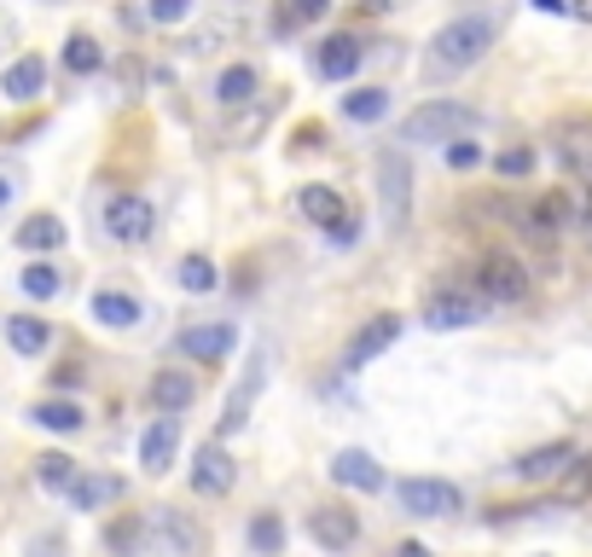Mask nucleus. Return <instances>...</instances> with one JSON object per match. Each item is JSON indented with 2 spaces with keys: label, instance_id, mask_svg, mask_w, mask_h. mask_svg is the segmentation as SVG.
Returning a JSON list of instances; mask_svg holds the SVG:
<instances>
[{
  "label": "nucleus",
  "instance_id": "a18cd8bd",
  "mask_svg": "<svg viewBox=\"0 0 592 557\" xmlns=\"http://www.w3.org/2000/svg\"><path fill=\"white\" fill-rule=\"evenodd\" d=\"M534 12H563V0H529Z\"/></svg>",
  "mask_w": 592,
  "mask_h": 557
},
{
  "label": "nucleus",
  "instance_id": "9b49d317",
  "mask_svg": "<svg viewBox=\"0 0 592 557\" xmlns=\"http://www.w3.org/2000/svg\"><path fill=\"white\" fill-rule=\"evenodd\" d=\"M401 325H407L401 314H378V320H367V325H360V332L349 337V348H343V366H349V372H360L367 361H378L383 348H395Z\"/></svg>",
  "mask_w": 592,
  "mask_h": 557
},
{
  "label": "nucleus",
  "instance_id": "f3484780",
  "mask_svg": "<svg viewBox=\"0 0 592 557\" xmlns=\"http://www.w3.org/2000/svg\"><path fill=\"white\" fill-rule=\"evenodd\" d=\"M331 483H338V488H360V494H378L383 488V465L372 459V453H360V447H343L338 459H331Z\"/></svg>",
  "mask_w": 592,
  "mask_h": 557
},
{
  "label": "nucleus",
  "instance_id": "4468645a",
  "mask_svg": "<svg viewBox=\"0 0 592 557\" xmlns=\"http://www.w3.org/2000/svg\"><path fill=\"white\" fill-rule=\"evenodd\" d=\"M239 343V325H227V320H210V325H187V332L174 337V348L187 354V361H227Z\"/></svg>",
  "mask_w": 592,
  "mask_h": 557
},
{
  "label": "nucleus",
  "instance_id": "ea45409f",
  "mask_svg": "<svg viewBox=\"0 0 592 557\" xmlns=\"http://www.w3.org/2000/svg\"><path fill=\"white\" fill-rule=\"evenodd\" d=\"M476 163H482V145H471V140L448 145V169H476Z\"/></svg>",
  "mask_w": 592,
  "mask_h": 557
},
{
  "label": "nucleus",
  "instance_id": "c9c22d12",
  "mask_svg": "<svg viewBox=\"0 0 592 557\" xmlns=\"http://www.w3.org/2000/svg\"><path fill=\"white\" fill-rule=\"evenodd\" d=\"M18 291H23V296H36V302L59 296V267H47V262H30V267L18 273Z\"/></svg>",
  "mask_w": 592,
  "mask_h": 557
},
{
  "label": "nucleus",
  "instance_id": "de8ad7c7",
  "mask_svg": "<svg viewBox=\"0 0 592 557\" xmlns=\"http://www.w3.org/2000/svg\"><path fill=\"white\" fill-rule=\"evenodd\" d=\"M581 244L592 250V215H586V226H581Z\"/></svg>",
  "mask_w": 592,
  "mask_h": 557
},
{
  "label": "nucleus",
  "instance_id": "37998d69",
  "mask_svg": "<svg viewBox=\"0 0 592 557\" xmlns=\"http://www.w3.org/2000/svg\"><path fill=\"white\" fill-rule=\"evenodd\" d=\"M395 557H430V546H419V540H407V546H395Z\"/></svg>",
  "mask_w": 592,
  "mask_h": 557
},
{
  "label": "nucleus",
  "instance_id": "f257e3e1",
  "mask_svg": "<svg viewBox=\"0 0 592 557\" xmlns=\"http://www.w3.org/2000/svg\"><path fill=\"white\" fill-rule=\"evenodd\" d=\"M494 41H500V23L482 18V12L442 23V30L430 36V47H424V82L435 88V82H453V75H465L471 64L488 59V47H494Z\"/></svg>",
  "mask_w": 592,
  "mask_h": 557
},
{
  "label": "nucleus",
  "instance_id": "7ed1b4c3",
  "mask_svg": "<svg viewBox=\"0 0 592 557\" xmlns=\"http://www.w3.org/2000/svg\"><path fill=\"white\" fill-rule=\"evenodd\" d=\"M146 523H151V551L158 557H203L210 551V528H203L198 512L158 505V512H146Z\"/></svg>",
  "mask_w": 592,
  "mask_h": 557
},
{
  "label": "nucleus",
  "instance_id": "f704fd0d",
  "mask_svg": "<svg viewBox=\"0 0 592 557\" xmlns=\"http://www.w3.org/2000/svg\"><path fill=\"white\" fill-rule=\"evenodd\" d=\"M250 551H262V557H279L285 551V523H279L273 512H262L250 523Z\"/></svg>",
  "mask_w": 592,
  "mask_h": 557
},
{
  "label": "nucleus",
  "instance_id": "39448f33",
  "mask_svg": "<svg viewBox=\"0 0 592 557\" xmlns=\"http://www.w3.org/2000/svg\"><path fill=\"white\" fill-rule=\"evenodd\" d=\"M488 314V296L476 285H442L430 302H424V325L430 332H465Z\"/></svg>",
  "mask_w": 592,
  "mask_h": 557
},
{
  "label": "nucleus",
  "instance_id": "a211bd4d",
  "mask_svg": "<svg viewBox=\"0 0 592 557\" xmlns=\"http://www.w3.org/2000/svg\"><path fill=\"white\" fill-rule=\"evenodd\" d=\"M192 401H198V377H192V372H174V366H169V372L151 377V407H158L163 418H180Z\"/></svg>",
  "mask_w": 592,
  "mask_h": 557
},
{
  "label": "nucleus",
  "instance_id": "393cba45",
  "mask_svg": "<svg viewBox=\"0 0 592 557\" xmlns=\"http://www.w3.org/2000/svg\"><path fill=\"white\" fill-rule=\"evenodd\" d=\"M7 343L18 354H47V343H53V325H47L41 314H12L7 320Z\"/></svg>",
  "mask_w": 592,
  "mask_h": 557
},
{
  "label": "nucleus",
  "instance_id": "f8f14e48",
  "mask_svg": "<svg viewBox=\"0 0 592 557\" xmlns=\"http://www.w3.org/2000/svg\"><path fill=\"white\" fill-rule=\"evenodd\" d=\"M297 204H302V215H308V221H314V226H320V233H331V239H338V244H349V239H354V221H349V210H343V198H338V192H331V186H302V198H297Z\"/></svg>",
  "mask_w": 592,
  "mask_h": 557
},
{
  "label": "nucleus",
  "instance_id": "1a4fd4ad",
  "mask_svg": "<svg viewBox=\"0 0 592 557\" xmlns=\"http://www.w3.org/2000/svg\"><path fill=\"white\" fill-rule=\"evenodd\" d=\"M308 540L320 551H349L360 540V512H349V505H314L308 512Z\"/></svg>",
  "mask_w": 592,
  "mask_h": 557
},
{
  "label": "nucleus",
  "instance_id": "c756f323",
  "mask_svg": "<svg viewBox=\"0 0 592 557\" xmlns=\"http://www.w3.org/2000/svg\"><path fill=\"white\" fill-rule=\"evenodd\" d=\"M76 476H82V470H76L70 453H41V459H36V483H41V488H53V494H70V488H76Z\"/></svg>",
  "mask_w": 592,
  "mask_h": 557
},
{
  "label": "nucleus",
  "instance_id": "bb28decb",
  "mask_svg": "<svg viewBox=\"0 0 592 557\" xmlns=\"http://www.w3.org/2000/svg\"><path fill=\"white\" fill-rule=\"evenodd\" d=\"M273 117H279V93H273V99H262V105H250L244 117H233V122L221 129V140H227V145H250V140L273 122Z\"/></svg>",
  "mask_w": 592,
  "mask_h": 557
},
{
  "label": "nucleus",
  "instance_id": "aec40b11",
  "mask_svg": "<svg viewBox=\"0 0 592 557\" xmlns=\"http://www.w3.org/2000/svg\"><path fill=\"white\" fill-rule=\"evenodd\" d=\"M570 459H575V447H570V442H546V447L523 453V459L511 465V470H518L523 483H558V476L570 470Z\"/></svg>",
  "mask_w": 592,
  "mask_h": 557
},
{
  "label": "nucleus",
  "instance_id": "4be33fe9",
  "mask_svg": "<svg viewBox=\"0 0 592 557\" xmlns=\"http://www.w3.org/2000/svg\"><path fill=\"white\" fill-rule=\"evenodd\" d=\"M106 546H111L117 557H140V551H151V523H146L140 512H122V517L106 528Z\"/></svg>",
  "mask_w": 592,
  "mask_h": 557
},
{
  "label": "nucleus",
  "instance_id": "c85d7f7f",
  "mask_svg": "<svg viewBox=\"0 0 592 557\" xmlns=\"http://www.w3.org/2000/svg\"><path fill=\"white\" fill-rule=\"evenodd\" d=\"M558 499L563 505H586L592 499V453H575L570 470L558 476Z\"/></svg>",
  "mask_w": 592,
  "mask_h": 557
},
{
  "label": "nucleus",
  "instance_id": "cd10ccee",
  "mask_svg": "<svg viewBox=\"0 0 592 557\" xmlns=\"http://www.w3.org/2000/svg\"><path fill=\"white\" fill-rule=\"evenodd\" d=\"M255 88H262V75H255L250 64H233V70H221V82H215V99L221 105H250Z\"/></svg>",
  "mask_w": 592,
  "mask_h": 557
},
{
  "label": "nucleus",
  "instance_id": "b1692460",
  "mask_svg": "<svg viewBox=\"0 0 592 557\" xmlns=\"http://www.w3.org/2000/svg\"><path fill=\"white\" fill-rule=\"evenodd\" d=\"M12 239H18V250H30V256H47V250H59V244H64V221L41 210V215L23 221Z\"/></svg>",
  "mask_w": 592,
  "mask_h": 557
},
{
  "label": "nucleus",
  "instance_id": "79ce46f5",
  "mask_svg": "<svg viewBox=\"0 0 592 557\" xmlns=\"http://www.w3.org/2000/svg\"><path fill=\"white\" fill-rule=\"evenodd\" d=\"M53 384H59V389H76V384H82V366H59Z\"/></svg>",
  "mask_w": 592,
  "mask_h": 557
},
{
  "label": "nucleus",
  "instance_id": "2f4dec72",
  "mask_svg": "<svg viewBox=\"0 0 592 557\" xmlns=\"http://www.w3.org/2000/svg\"><path fill=\"white\" fill-rule=\"evenodd\" d=\"M99 64H106V47H99L93 36L76 30V36L64 41V70H76V75H93Z\"/></svg>",
  "mask_w": 592,
  "mask_h": 557
},
{
  "label": "nucleus",
  "instance_id": "412c9836",
  "mask_svg": "<svg viewBox=\"0 0 592 557\" xmlns=\"http://www.w3.org/2000/svg\"><path fill=\"white\" fill-rule=\"evenodd\" d=\"M41 88H47V64L36 53H23L18 64H7V75H0V93H7L12 105H30Z\"/></svg>",
  "mask_w": 592,
  "mask_h": 557
},
{
  "label": "nucleus",
  "instance_id": "58836bf2",
  "mask_svg": "<svg viewBox=\"0 0 592 557\" xmlns=\"http://www.w3.org/2000/svg\"><path fill=\"white\" fill-rule=\"evenodd\" d=\"M151 23H180V18H187L192 12V0H151Z\"/></svg>",
  "mask_w": 592,
  "mask_h": 557
},
{
  "label": "nucleus",
  "instance_id": "9d476101",
  "mask_svg": "<svg viewBox=\"0 0 592 557\" xmlns=\"http://www.w3.org/2000/svg\"><path fill=\"white\" fill-rule=\"evenodd\" d=\"M239 483V470H233V453H227V442H203L198 447V459H192V488L203 499H221V494H233Z\"/></svg>",
  "mask_w": 592,
  "mask_h": 557
},
{
  "label": "nucleus",
  "instance_id": "20e7f679",
  "mask_svg": "<svg viewBox=\"0 0 592 557\" xmlns=\"http://www.w3.org/2000/svg\"><path fill=\"white\" fill-rule=\"evenodd\" d=\"M476 291L488 296V308H511V302H523L534 291V278L511 250H488V256L476 262Z\"/></svg>",
  "mask_w": 592,
  "mask_h": 557
},
{
  "label": "nucleus",
  "instance_id": "5701e85b",
  "mask_svg": "<svg viewBox=\"0 0 592 557\" xmlns=\"http://www.w3.org/2000/svg\"><path fill=\"white\" fill-rule=\"evenodd\" d=\"M122 499V476H76V488H70V505L76 512H106V505Z\"/></svg>",
  "mask_w": 592,
  "mask_h": 557
},
{
  "label": "nucleus",
  "instance_id": "dca6fc26",
  "mask_svg": "<svg viewBox=\"0 0 592 557\" xmlns=\"http://www.w3.org/2000/svg\"><path fill=\"white\" fill-rule=\"evenodd\" d=\"M552 151H558V163L570 169V181H592V122H563Z\"/></svg>",
  "mask_w": 592,
  "mask_h": 557
},
{
  "label": "nucleus",
  "instance_id": "e433bc0d",
  "mask_svg": "<svg viewBox=\"0 0 592 557\" xmlns=\"http://www.w3.org/2000/svg\"><path fill=\"white\" fill-rule=\"evenodd\" d=\"M494 169L505 174V181H529V174H534V151L529 145H505V151H494Z\"/></svg>",
  "mask_w": 592,
  "mask_h": 557
},
{
  "label": "nucleus",
  "instance_id": "6ab92c4d",
  "mask_svg": "<svg viewBox=\"0 0 592 557\" xmlns=\"http://www.w3.org/2000/svg\"><path fill=\"white\" fill-rule=\"evenodd\" d=\"M360 59H367V47H360L354 36H325L320 53H314V70L325 75V82H349V75L360 70Z\"/></svg>",
  "mask_w": 592,
  "mask_h": 557
},
{
  "label": "nucleus",
  "instance_id": "0eeeda50",
  "mask_svg": "<svg viewBox=\"0 0 592 557\" xmlns=\"http://www.w3.org/2000/svg\"><path fill=\"white\" fill-rule=\"evenodd\" d=\"M151 226H158V210H151L140 192H117L111 204H106V233L117 244H146Z\"/></svg>",
  "mask_w": 592,
  "mask_h": 557
},
{
  "label": "nucleus",
  "instance_id": "a878e982",
  "mask_svg": "<svg viewBox=\"0 0 592 557\" xmlns=\"http://www.w3.org/2000/svg\"><path fill=\"white\" fill-rule=\"evenodd\" d=\"M93 320L111 325V332H128V325H140V302L128 291H99L93 296Z\"/></svg>",
  "mask_w": 592,
  "mask_h": 557
},
{
  "label": "nucleus",
  "instance_id": "49530a36",
  "mask_svg": "<svg viewBox=\"0 0 592 557\" xmlns=\"http://www.w3.org/2000/svg\"><path fill=\"white\" fill-rule=\"evenodd\" d=\"M575 18H586V23H592V0H575Z\"/></svg>",
  "mask_w": 592,
  "mask_h": 557
},
{
  "label": "nucleus",
  "instance_id": "4c0bfd02",
  "mask_svg": "<svg viewBox=\"0 0 592 557\" xmlns=\"http://www.w3.org/2000/svg\"><path fill=\"white\" fill-rule=\"evenodd\" d=\"M325 12H331V0H291L285 23H314V18H325Z\"/></svg>",
  "mask_w": 592,
  "mask_h": 557
},
{
  "label": "nucleus",
  "instance_id": "c03bdc74",
  "mask_svg": "<svg viewBox=\"0 0 592 557\" xmlns=\"http://www.w3.org/2000/svg\"><path fill=\"white\" fill-rule=\"evenodd\" d=\"M12 192H18V186H12V174H0V210L12 204Z\"/></svg>",
  "mask_w": 592,
  "mask_h": 557
},
{
  "label": "nucleus",
  "instance_id": "473e14b6",
  "mask_svg": "<svg viewBox=\"0 0 592 557\" xmlns=\"http://www.w3.org/2000/svg\"><path fill=\"white\" fill-rule=\"evenodd\" d=\"M343 117H349V122H378V117H390V93H383V88L343 93Z\"/></svg>",
  "mask_w": 592,
  "mask_h": 557
},
{
  "label": "nucleus",
  "instance_id": "ddd939ff",
  "mask_svg": "<svg viewBox=\"0 0 592 557\" xmlns=\"http://www.w3.org/2000/svg\"><path fill=\"white\" fill-rule=\"evenodd\" d=\"M378 181H383V221L401 226L407 204H413V169H407L401 151H383V158H378Z\"/></svg>",
  "mask_w": 592,
  "mask_h": 557
},
{
  "label": "nucleus",
  "instance_id": "423d86ee",
  "mask_svg": "<svg viewBox=\"0 0 592 557\" xmlns=\"http://www.w3.org/2000/svg\"><path fill=\"white\" fill-rule=\"evenodd\" d=\"M262 384H268V348H250V361H244L239 389L227 395V407H221V429H215V442L239 436V429L250 424V407H255V395H262Z\"/></svg>",
  "mask_w": 592,
  "mask_h": 557
},
{
  "label": "nucleus",
  "instance_id": "2eb2a0df",
  "mask_svg": "<svg viewBox=\"0 0 592 557\" xmlns=\"http://www.w3.org/2000/svg\"><path fill=\"white\" fill-rule=\"evenodd\" d=\"M174 453H180V418H151L146 436H140V470L146 476H169Z\"/></svg>",
  "mask_w": 592,
  "mask_h": 557
},
{
  "label": "nucleus",
  "instance_id": "6e6552de",
  "mask_svg": "<svg viewBox=\"0 0 592 557\" xmlns=\"http://www.w3.org/2000/svg\"><path fill=\"white\" fill-rule=\"evenodd\" d=\"M395 494H401V512H413V517H453L459 505H465L459 488L442 483V476H407Z\"/></svg>",
  "mask_w": 592,
  "mask_h": 557
},
{
  "label": "nucleus",
  "instance_id": "7c9ffc66",
  "mask_svg": "<svg viewBox=\"0 0 592 557\" xmlns=\"http://www.w3.org/2000/svg\"><path fill=\"white\" fill-rule=\"evenodd\" d=\"M30 418L41 429H53V436H76V429H82V407H76V401H41Z\"/></svg>",
  "mask_w": 592,
  "mask_h": 557
},
{
  "label": "nucleus",
  "instance_id": "f03ea898",
  "mask_svg": "<svg viewBox=\"0 0 592 557\" xmlns=\"http://www.w3.org/2000/svg\"><path fill=\"white\" fill-rule=\"evenodd\" d=\"M471 129H476V111L471 105H453V99H430V105H419V111H407V129H401V140L407 145H459V140H471Z\"/></svg>",
  "mask_w": 592,
  "mask_h": 557
},
{
  "label": "nucleus",
  "instance_id": "72a5a7b5",
  "mask_svg": "<svg viewBox=\"0 0 592 557\" xmlns=\"http://www.w3.org/2000/svg\"><path fill=\"white\" fill-rule=\"evenodd\" d=\"M215 285H221V273H215V262H210V256H187V262H180V291L210 296Z\"/></svg>",
  "mask_w": 592,
  "mask_h": 557
},
{
  "label": "nucleus",
  "instance_id": "a19ab883",
  "mask_svg": "<svg viewBox=\"0 0 592 557\" xmlns=\"http://www.w3.org/2000/svg\"><path fill=\"white\" fill-rule=\"evenodd\" d=\"M23 557H64V535H53V528H47V535L30 540V551H23Z\"/></svg>",
  "mask_w": 592,
  "mask_h": 557
}]
</instances>
